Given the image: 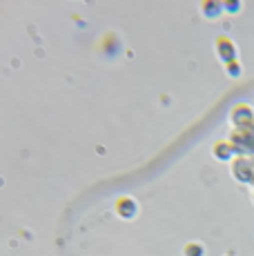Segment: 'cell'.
Listing matches in <instances>:
<instances>
[{"label":"cell","instance_id":"8992f818","mask_svg":"<svg viewBox=\"0 0 254 256\" xmlns=\"http://www.w3.org/2000/svg\"><path fill=\"white\" fill-rule=\"evenodd\" d=\"M226 74L230 78H241L243 76V65H241V60H232V62H226Z\"/></svg>","mask_w":254,"mask_h":256},{"label":"cell","instance_id":"3957f363","mask_svg":"<svg viewBox=\"0 0 254 256\" xmlns=\"http://www.w3.org/2000/svg\"><path fill=\"white\" fill-rule=\"evenodd\" d=\"M212 154H214V158L216 160H223V163H232L234 158H236V150H234V145L228 140H216L212 145Z\"/></svg>","mask_w":254,"mask_h":256},{"label":"cell","instance_id":"ba28073f","mask_svg":"<svg viewBox=\"0 0 254 256\" xmlns=\"http://www.w3.org/2000/svg\"><path fill=\"white\" fill-rule=\"evenodd\" d=\"M185 254H188V256H203V248L198 243H192V245H188Z\"/></svg>","mask_w":254,"mask_h":256},{"label":"cell","instance_id":"5b68a950","mask_svg":"<svg viewBox=\"0 0 254 256\" xmlns=\"http://www.w3.org/2000/svg\"><path fill=\"white\" fill-rule=\"evenodd\" d=\"M118 214L125 216V218H132L136 214V200L132 198H120L118 200Z\"/></svg>","mask_w":254,"mask_h":256},{"label":"cell","instance_id":"6da1fadb","mask_svg":"<svg viewBox=\"0 0 254 256\" xmlns=\"http://www.w3.org/2000/svg\"><path fill=\"white\" fill-rule=\"evenodd\" d=\"M230 122L234 130H250L254 127V107L248 102H238L230 112Z\"/></svg>","mask_w":254,"mask_h":256},{"label":"cell","instance_id":"7a4b0ae2","mask_svg":"<svg viewBox=\"0 0 254 256\" xmlns=\"http://www.w3.org/2000/svg\"><path fill=\"white\" fill-rule=\"evenodd\" d=\"M214 54H216V58L226 65V62H232L238 58V49H236V42L232 40L230 36H216V40H214Z\"/></svg>","mask_w":254,"mask_h":256},{"label":"cell","instance_id":"277c9868","mask_svg":"<svg viewBox=\"0 0 254 256\" xmlns=\"http://www.w3.org/2000/svg\"><path fill=\"white\" fill-rule=\"evenodd\" d=\"M201 14L208 20H216L226 14L223 9V0H201Z\"/></svg>","mask_w":254,"mask_h":256},{"label":"cell","instance_id":"52a82bcc","mask_svg":"<svg viewBox=\"0 0 254 256\" xmlns=\"http://www.w3.org/2000/svg\"><path fill=\"white\" fill-rule=\"evenodd\" d=\"M223 9H226V14L236 16V14H241V9H243V0H223Z\"/></svg>","mask_w":254,"mask_h":256}]
</instances>
